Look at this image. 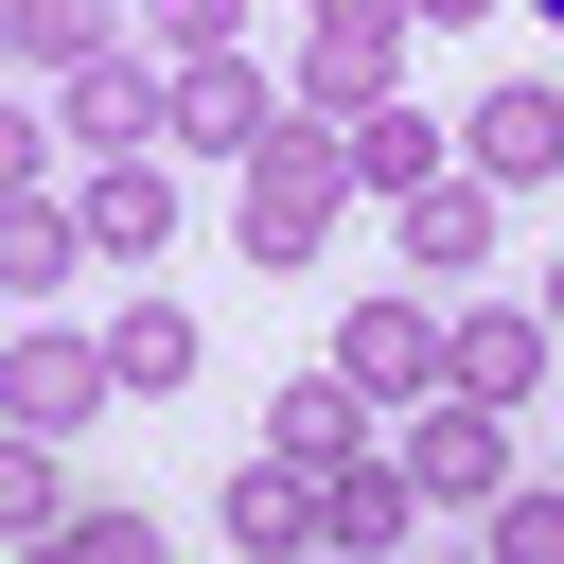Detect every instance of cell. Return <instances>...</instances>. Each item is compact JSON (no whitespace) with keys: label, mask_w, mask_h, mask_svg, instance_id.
Here are the masks:
<instances>
[{"label":"cell","mask_w":564,"mask_h":564,"mask_svg":"<svg viewBox=\"0 0 564 564\" xmlns=\"http://www.w3.org/2000/svg\"><path fill=\"white\" fill-rule=\"evenodd\" d=\"M335 212H352V123L282 88V123L229 159V229H247V264L282 282V264H317V247H335Z\"/></svg>","instance_id":"cell-1"},{"label":"cell","mask_w":564,"mask_h":564,"mask_svg":"<svg viewBox=\"0 0 564 564\" xmlns=\"http://www.w3.org/2000/svg\"><path fill=\"white\" fill-rule=\"evenodd\" d=\"M388 458L423 476V511H494V494H511V405L423 388V405H388Z\"/></svg>","instance_id":"cell-2"},{"label":"cell","mask_w":564,"mask_h":564,"mask_svg":"<svg viewBox=\"0 0 564 564\" xmlns=\"http://www.w3.org/2000/svg\"><path fill=\"white\" fill-rule=\"evenodd\" d=\"M405 35H423V0H300V106H388V70H405Z\"/></svg>","instance_id":"cell-3"},{"label":"cell","mask_w":564,"mask_h":564,"mask_svg":"<svg viewBox=\"0 0 564 564\" xmlns=\"http://www.w3.org/2000/svg\"><path fill=\"white\" fill-rule=\"evenodd\" d=\"M494 229H511V194H494L476 159H441L423 194H388V247H405V282H476V264H494Z\"/></svg>","instance_id":"cell-4"},{"label":"cell","mask_w":564,"mask_h":564,"mask_svg":"<svg viewBox=\"0 0 564 564\" xmlns=\"http://www.w3.org/2000/svg\"><path fill=\"white\" fill-rule=\"evenodd\" d=\"M106 405H123L106 335H18V352H0V423H18V441H70V423H106Z\"/></svg>","instance_id":"cell-5"},{"label":"cell","mask_w":564,"mask_h":564,"mask_svg":"<svg viewBox=\"0 0 564 564\" xmlns=\"http://www.w3.org/2000/svg\"><path fill=\"white\" fill-rule=\"evenodd\" d=\"M53 123H70L88 159H141V141H176V70H159V53H88V70L53 88Z\"/></svg>","instance_id":"cell-6"},{"label":"cell","mask_w":564,"mask_h":564,"mask_svg":"<svg viewBox=\"0 0 564 564\" xmlns=\"http://www.w3.org/2000/svg\"><path fill=\"white\" fill-rule=\"evenodd\" d=\"M229 546H247V564H317V546H335L317 458H282V441H264V458H229Z\"/></svg>","instance_id":"cell-7"},{"label":"cell","mask_w":564,"mask_h":564,"mask_svg":"<svg viewBox=\"0 0 564 564\" xmlns=\"http://www.w3.org/2000/svg\"><path fill=\"white\" fill-rule=\"evenodd\" d=\"M546 300H476V317H441V388H476V405H529L546 388Z\"/></svg>","instance_id":"cell-8"},{"label":"cell","mask_w":564,"mask_h":564,"mask_svg":"<svg viewBox=\"0 0 564 564\" xmlns=\"http://www.w3.org/2000/svg\"><path fill=\"white\" fill-rule=\"evenodd\" d=\"M335 370H352L370 405H423V388H441V317L388 282V300H352V317H335Z\"/></svg>","instance_id":"cell-9"},{"label":"cell","mask_w":564,"mask_h":564,"mask_svg":"<svg viewBox=\"0 0 564 564\" xmlns=\"http://www.w3.org/2000/svg\"><path fill=\"white\" fill-rule=\"evenodd\" d=\"M458 159H476L494 194H546V176H564V70H529V88H494V106L458 123Z\"/></svg>","instance_id":"cell-10"},{"label":"cell","mask_w":564,"mask_h":564,"mask_svg":"<svg viewBox=\"0 0 564 564\" xmlns=\"http://www.w3.org/2000/svg\"><path fill=\"white\" fill-rule=\"evenodd\" d=\"M264 123H282V88H264V70H247V35H229V53H194V70H176V141H194V159H247V141H264Z\"/></svg>","instance_id":"cell-11"},{"label":"cell","mask_w":564,"mask_h":564,"mask_svg":"<svg viewBox=\"0 0 564 564\" xmlns=\"http://www.w3.org/2000/svg\"><path fill=\"white\" fill-rule=\"evenodd\" d=\"M88 247H106V264H159V247H176V176H159V141H141V159H88Z\"/></svg>","instance_id":"cell-12"},{"label":"cell","mask_w":564,"mask_h":564,"mask_svg":"<svg viewBox=\"0 0 564 564\" xmlns=\"http://www.w3.org/2000/svg\"><path fill=\"white\" fill-rule=\"evenodd\" d=\"M264 441H282V458H317V476H335V458H352V441H388V405H370V388H352V370H335V352H317V370H300V388H282V405H264Z\"/></svg>","instance_id":"cell-13"},{"label":"cell","mask_w":564,"mask_h":564,"mask_svg":"<svg viewBox=\"0 0 564 564\" xmlns=\"http://www.w3.org/2000/svg\"><path fill=\"white\" fill-rule=\"evenodd\" d=\"M70 264H106V247H88V194L18 176V194H0V282H70Z\"/></svg>","instance_id":"cell-14"},{"label":"cell","mask_w":564,"mask_h":564,"mask_svg":"<svg viewBox=\"0 0 564 564\" xmlns=\"http://www.w3.org/2000/svg\"><path fill=\"white\" fill-rule=\"evenodd\" d=\"M441 159H458V123H423L405 88H388V106H352V194H423Z\"/></svg>","instance_id":"cell-15"},{"label":"cell","mask_w":564,"mask_h":564,"mask_svg":"<svg viewBox=\"0 0 564 564\" xmlns=\"http://www.w3.org/2000/svg\"><path fill=\"white\" fill-rule=\"evenodd\" d=\"M317 494H335V546H405V529H423V476H405L388 441H352Z\"/></svg>","instance_id":"cell-16"},{"label":"cell","mask_w":564,"mask_h":564,"mask_svg":"<svg viewBox=\"0 0 564 564\" xmlns=\"http://www.w3.org/2000/svg\"><path fill=\"white\" fill-rule=\"evenodd\" d=\"M0 35H18V70H88V53H123V0H0Z\"/></svg>","instance_id":"cell-17"},{"label":"cell","mask_w":564,"mask_h":564,"mask_svg":"<svg viewBox=\"0 0 564 564\" xmlns=\"http://www.w3.org/2000/svg\"><path fill=\"white\" fill-rule=\"evenodd\" d=\"M106 370H123V405L194 388V317H176V300H123V317H106Z\"/></svg>","instance_id":"cell-18"},{"label":"cell","mask_w":564,"mask_h":564,"mask_svg":"<svg viewBox=\"0 0 564 564\" xmlns=\"http://www.w3.org/2000/svg\"><path fill=\"white\" fill-rule=\"evenodd\" d=\"M229 35H247V0H123V53H159V70H194Z\"/></svg>","instance_id":"cell-19"},{"label":"cell","mask_w":564,"mask_h":564,"mask_svg":"<svg viewBox=\"0 0 564 564\" xmlns=\"http://www.w3.org/2000/svg\"><path fill=\"white\" fill-rule=\"evenodd\" d=\"M476 529H494V564H564V476H511Z\"/></svg>","instance_id":"cell-20"},{"label":"cell","mask_w":564,"mask_h":564,"mask_svg":"<svg viewBox=\"0 0 564 564\" xmlns=\"http://www.w3.org/2000/svg\"><path fill=\"white\" fill-rule=\"evenodd\" d=\"M0 529H70V494H53V441H18V458H0Z\"/></svg>","instance_id":"cell-21"},{"label":"cell","mask_w":564,"mask_h":564,"mask_svg":"<svg viewBox=\"0 0 564 564\" xmlns=\"http://www.w3.org/2000/svg\"><path fill=\"white\" fill-rule=\"evenodd\" d=\"M458 18H511V0H423V35H458Z\"/></svg>","instance_id":"cell-22"},{"label":"cell","mask_w":564,"mask_h":564,"mask_svg":"<svg viewBox=\"0 0 564 564\" xmlns=\"http://www.w3.org/2000/svg\"><path fill=\"white\" fill-rule=\"evenodd\" d=\"M529 300H546V335H564V264H546V282H529Z\"/></svg>","instance_id":"cell-23"},{"label":"cell","mask_w":564,"mask_h":564,"mask_svg":"<svg viewBox=\"0 0 564 564\" xmlns=\"http://www.w3.org/2000/svg\"><path fill=\"white\" fill-rule=\"evenodd\" d=\"M546 18H564V0H546Z\"/></svg>","instance_id":"cell-24"}]
</instances>
